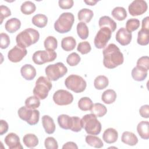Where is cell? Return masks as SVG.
<instances>
[{
	"instance_id": "cell-1",
	"label": "cell",
	"mask_w": 149,
	"mask_h": 149,
	"mask_svg": "<svg viewBox=\"0 0 149 149\" xmlns=\"http://www.w3.org/2000/svg\"><path fill=\"white\" fill-rule=\"evenodd\" d=\"M103 64L108 69H113L123 63V55L115 44H109L103 50Z\"/></svg>"
},
{
	"instance_id": "cell-2",
	"label": "cell",
	"mask_w": 149,
	"mask_h": 149,
	"mask_svg": "<svg viewBox=\"0 0 149 149\" xmlns=\"http://www.w3.org/2000/svg\"><path fill=\"white\" fill-rule=\"evenodd\" d=\"M40 38V34L37 30L32 28H28L20 32L16 37L17 45L26 48L36 43Z\"/></svg>"
},
{
	"instance_id": "cell-3",
	"label": "cell",
	"mask_w": 149,
	"mask_h": 149,
	"mask_svg": "<svg viewBox=\"0 0 149 149\" xmlns=\"http://www.w3.org/2000/svg\"><path fill=\"white\" fill-rule=\"evenodd\" d=\"M82 127L86 133L91 135H98L101 130V124L97 119V116L93 113L87 114L81 119Z\"/></svg>"
},
{
	"instance_id": "cell-4",
	"label": "cell",
	"mask_w": 149,
	"mask_h": 149,
	"mask_svg": "<svg viewBox=\"0 0 149 149\" xmlns=\"http://www.w3.org/2000/svg\"><path fill=\"white\" fill-rule=\"evenodd\" d=\"M74 21V17L72 13H62L55 22L54 29L59 33H68L72 29Z\"/></svg>"
},
{
	"instance_id": "cell-5",
	"label": "cell",
	"mask_w": 149,
	"mask_h": 149,
	"mask_svg": "<svg viewBox=\"0 0 149 149\" xmlns=\"http://www.w3.org/2000/svg\"><path fill=\"white\" fill-rule=\"evenodd\" d=\"M52 87L51 80L46 77H39L36 82V86L33 89V94L41 100H44L48 95L49 91Z\"/></svg>"
},
{
	"instance_id": "cell-6",
	"label": "cell",
	"mask_w": 149,
	"mask_h": 149,
	"mask_svg": "<svg viewBox=\"0 0 149 149\" xmlns=\"http://www.w3.org/2000/svg\"><path fill=\"white\" fill-rule=\"evenodd\" d=\"M65 84L67 88L76 93L84 91L87 86L85 80L82 77L76 74L69 76L65 80Z\"/></svg>"
},
{
	"instance_id": "cell-7",
	"label": "cell",
	"mask_w": 149,
	"mask_h": 149,
	"mask_svg": "<svg viewBox=\"0 0 149 149\" xmlns=\"http://www.w3.org/2000/svg\"><path fill=\"white\" fill-rule=\"evenodd\" d=\"M47 77L51 81H56L68 72V68L62 62L48 65L45 70Z\"/></svg>"
},
{
	"instance_id": "cell-8",
	"label": "cell",
	"mask_w": 149,
	"mask_h": 149,
	"mask_svg": "<svg viewBox=\"0 0 149 149\" xmlns=\"http://www.w3.org/2000/svg\"><path fill=\"white\" fill-rule=\"evenodd\" d=\"M17 113L21 119L30 125H35L38 122L40 112L37 109H31L23 106L19 109Z\"/></svg>"
},
{
	"instance_id": "cell-9",
	"label": "cell",
	"mask_w": 149,
	"mask_h": 149,
	"mask_svg": "<svg viewBox=\"0 0 149 149\" xmlns=\"http://www.w3.org/2000/svg\"><path fill=\"white\" fill-rule=\"evenodd\" d=\"M56 53L51 50H39L35 52L32 56L33 62L37 65H42L52 62L56 58Z\"/></svg>"
},
{
	"instance_id": "cell-10",
	"label": "cell",
	"mask_w": 149,
	"mask_h": 149,
	"mask_svg": "<svg viewBox=\"0 0 149 149\" xmlns=\"http://www.w3.org/2000/svg\"><path fill=\"white\" fill-rule=\"evenodd\" d=\"M111 34L112 31L108 28H101L94 38L95 47L98 49H101L106 47L107 42L111 39Z\"/></svg>"
},
{
	"instance_id": "cell-11",
	"label": "cell",
	"mask_w": 149,
	"mask_h": 149,
	"mask_svg": "<svg viewBox=\"0 0 149 149\" xmlns=\"http://www.w3.org/2000/svg\"><path fill=\"white\" fill-rule=\"evenodd\" d=\"M53 100L58 105H67L73 101V95L65 90H58L53 95Z\"/></svg>"
},
{
	"instance_id": "cell-12",
	"label": "cell",
	"mask_w": 149,
	"mask_h": 149,
	"mask_svg": "<svg viewBox=\"0 0 149 149\" xmlns=\"http://www.w3.org/2000/svg\"><path fill=\"white\" fill-rule=\"evenodd\" d=\"M148 8L147 3L143 0H134L129 6V13L133 16H139L145 13Z\"/></svg>"
},
{
	"instance_id": "cell-13",
	"label": "cell",
	"mask_w": 149,
	"mask_h": 149,
	"mask_svg": "<svg viewBox=\"0 0 149 149\" xmlns=\"http://www.w3.org/2000/svg\"><path fill=\"white\" fill-rule=\"evenodd\" d=\"M27 51L26 48H22L17 45H15L8 53L9 60L14 63L20 62L27 54Z\"/></svg>"
},
{
	"instance_id": "cell-14",
	"label": "cell",
	"mask_w": 149,
	"mask_h": 149,
	"mask_svg": "<svg viewBox=\"0 0 149 149\" xmlns=\"http://www.w3.org/2000/svg\"><path fill=\"white\" fill-rule=\"evenodd\" d=\"M116 40L120 45L125 46L130 44L132 38L131 32L127 31L126 28L121 27L116 32L115 36Z\"/></svg>"
},
{
	"instance_id": "cell-15",
	"label": "cell",
	"mask_w": 149,
	"mask_h": 149,
	"mask_svg": "<svg viewBox=\"0 0 149 149\" xmlns=\"http://www.w3.org/2000/svg\"><path fill=\"white\" fill-rule=\"evenodd\" d=\"M5 143L10 149H22L19 137L14 133H9L5 138Z\"/></svg>"
},
{
	"instance_id": "cell-16",
	"label": "cell",
	"mask_w": 149,
	"mask_h": 149,
	"mask_svg": "<svg viewBox=\"0 0 149 149\" xmlns=\"http://www.w3.org/2000/svg\"><path fill=\"white\" fill-rule=\"evenodd\" d=\"M20 73L22 77L27 80H33L36 76L35 68L30 64H26L20 69Z\"/></svg>"
},
{
	"instance_id": "cell-17",
	"label": "cell",
	"mask_w": 149,
	"mask_h": 149,
	"mask_svg": "<svg viewBox=\"0 0 149 149\" xmlns=\"http://www.w3.org/2000/svg\"><path fill=\"white\" fill-rule=\"evenodd\" d=\"M118 138V133L113 128H108L106 129L102 134L104 141L108 144H112L116 142Z\"/></svg>"
},
{
	"instance_id": "cell-18",
	"label": "cell",
	"mask_w": 149,
	"mask_h": 149,
	"mask_svg": "<svg viewBox=\"0 0 149 149\" xmlns=\"http://www.w3.org/2000/svg\"><path fill=\"white\" fill-rule=\"evenodd\" d=\"M98 24L100 28H108L112 32H113L117 27L116 22L108 16H103L101 17L98 21Z\"/></svg>"
},
{
	"instance_id": "cell-19",
	"label": "cell",
	"mask_w": 149,
	"mask_h": 149,
	"mask_svg": "<svg viewBox=\"0 0 149 149\" xmlns=\"http://www.w3.org/2000/svg\"><path fill=\"white\" fill-rule=\"evenodd\" d=\"M42 123L45 131L48 134H52L55 130V124L53 119L48 115H45L42 117Z\"/></svg>"
},
{
	"instance_id": "cell-20",
	"label": "cell",
	"mask_w": 149,
	"mask_h": 149,
	"mask_svg": "<svg viewBox=\"0 0 149 149\" xmlns=\"http://www.w3.org/2000/svg\"><path fill=\"white\" fill-rule=\"evenodd\" d=\"M147 72L148 70H147L146 69L136 66V67L133 68L132 70V76L134 80L141 81L147 77Z\"/></svg>"
},
{
	"instance_id": "cell-21",
	"label": "cell",
	"mask_w": 149,
	"mask_h": 149,
	"mask_svg": "<svg viewBox=\"0 0 149 149\" xmlns=\"http://www.w3.org/2000/svg\"><path fill=\"white\" fill-rule=\"evenodd\" d=\"M21 26V22L19 19L13 17L6 21L5 24V28L7 31L10 33H13L17 31Z\"/></svg>"
},
{
	"instance_id": "cell-22",
	"label": "cell",
	"mask_w": 149,
	"mask_h": 149,
	"mask_svg": "<svg viewBox=\"0 0 149 149\" xmlns=\"http://www.w3.org/2000/svg\"><path fill=\"white\" fill-rule=\"evenodd\" d=\"M137 131L143 139H149V122L148 121H141L137 126Z\"/></svg>"
},
{
	"instance_id": "cell-23",
	"label": "cell",
	"mask_w": 149,
	"mask_h": 149,
	"mask_svg": "<svg viewBox=\"0 0 149 149\" xmlns=\"http://www.w3.org/2000/svg\"><path fill=\"white\" fill-rule=\"evenodd\" d=\"M121 141L126 144L133 146L138 143V139L133 133L126 131L122 134Z\"/></svg>"
},
{
	"instance_id": "cell-24",
	"label": "cell",
	"mask_w": 149,
	"mask_h": 149,
	"mask_svg": "<svg viewBox=\"0 0 149 149\" xmlns=\"http://www.w3.org/2000/svg\"><path fill=\"white\" fill-rule=\"evenodd\" d=\"M58 123L61 128L66 130L70 129L73 123L72 116L65 114L60 115L58 117Z\"/></svg>"
},
{
	"instance_id": "cell-25",
	"label": "cell",
	"mask_w": 149,
	"mask_h": 149,
	"mask_svg": "<svg viewBox=\"0 0 149 149\" xmlns=\"http://www.w3.org/2000/svg\"><path fill=\"white\" fill-rule=\"evenodd\" d=\"M76 45V40L72 36L64 37L61 41V47L65 51H72L74 49Z\"/></svg>"
},
{
	"instance_id": "cell-26",
	"label": "cell",
	"mask_w": 149,
	"mask_h": 149,
	"mask_svg": "<svg viewBox=\"0 0 149 149\" xmlns=\"http://www.w3.org/2000/svg\"><path fill=\"white\" fill-rule=\"evenodd\" d=\"M24 144L29 148H33L38 144V137L32 133L26 134L23 138Z\"/></svg>"
},
{
	"instance_id": "cell-27",
	"label": "cell",
	"mask_w": 149,
	"mask_h": 149,
	"mask_svg": "<svg viewBox=\"0 0 149 149\" xmlns=\"http://www.w3.org/2000/svg\"><path fill=\"white\" fill-rule=\"evenodd\" d=\"M116 96V93L113 90L108 89L103 92L101 95V100L104 103L111 104L115 102Z\"/></svg>"
},
{
	"instance_id": "cell-28",
	"label": "cell",
	"mask_w": 149,
	"mask_h": 149,
	"mask_svg": "<svg viewBox=\"0 0 149 149\" xmlns=\"http://www.w3.org/2000/svg\"><path fill=\"white\" fill-rule=\"evenodd\" d=\"M93 12L87 8H83L78 12V19L84 23H88L93 17Z\"/></svg>"
},
{
	"instance_id": "cell-29",
	"label": "cell",
	"mask_w": 149,
	"mask_h": 149,
	"mask_svg": "<svg viewBox=\"0 0 149 149\" xmlns=\"http://www.w3.org/2000/svg\"><path fill=\"white\" fill-rule=\"evenodd\" d=\"M32 23L39 28H43L44 27L48 22V18L47 17L43 14H37L34 15L31 20Z\"/></svg>"
},
{
	"instance_id": "cell-30",
	"label": "cell",
	"mask_w": 149,
	"mask_h": 149,
	"mask_svg": "<svg viewBox=\"0 0 149 149\" xmlns=\"http://www.w3.org/2000/svg\"><path fill=\"white\" fill-rule=\"evenodd\" d=\"M90 111L91 113L99 118L104 116L107 112L106 107L101 103H95L93 104Z\"/></svg>"
},
{
	"instance_id": "cell-31",
	"label": "cell",
	"mask_w": 149,
	"mask_h": 149,
	"mask_svg": "<svg viewBox=\"0 0 149 149\" xmlns=\"http://www.w3.org/2000/svg\"><path fill=\"white\" fill-rule=\"evenodd\" d=\"M108 79L104 75L98 76L94 81V87L97 90H102L106 88L108 86Z\"/></svg>"
},
{
	"instance_id": "cell-32",
	"label": "cell",
	"mask_w": 149,
	"mask_h": 149,
	"mask_svg": "<svg viewBox=\"0 0 149 149\" xmlns=\"http://www.w3.org/2000/svg\"><path fill=\"white\" fill-rule=\"evenodd\" d=\"M137 42L140 45H147L149 43V30H141L138 32Z\"/></svg>"
},
{
	"instance_id": "cell-33",
	"label": "cell",
	"mask_w": 149,
	"mask_h": 149,
	"mask_svg": "<svg viewBox=\"0 0 149 149\" xmlns=\"http://www.w3.org/2000/svg\"><path fill=\"white\" fill-rule=\"evenodd\" d=\"M86 142L90 146L95 148H101L103 147L104 144L100 138L94 135H88L86 137Z\"/></svg>"
},
{
	"instance_id": "cell-34",
	"label": "cell",
	"mask_w": 149,
	"mask_h": 149,
	"mask_svg": "<svg viewBox=\"0 0 149 149\" xmlns=\"http://www.w3.org/2000/svg\"><path fill=\"white\" fill-rule=\"evenodd\" d=\"M112 16L119 21H122L127 17V12L126 9L121 6L115 7L112 11Z\"/></svg>"
},
{
	"instance_id": "cell-35",
	"label": "cell",
	"mask_w": 149,
	"mask_h": 149,
	"mask_svg": "<svg viewBox=\"0 0 149 149\" xmlns=\"http://www.w3.org/2000/svg\"><path fill=\"white\" fill-rule=\"evenodd\" d=\"M36 9V5L31 1H28L24 2L21 6L20 10L24 15H31L35 12Z\"/></svg>"
},
{
	"instance_id": "cell-36",
	"label": "cell",
	"mask_w": 149,
	"mask_h": 149,
	"mask_svg": "<svg viewBox=\"0 0 149 149\" xmlns=\"http://www.w3.org/2000/svg\"><path fill=\"white\" fill-rule=\"evenodd\" d=\"M77 33L79 37L82 40H86L88 37L89 31L86 24L84 22H79L77 25Z\"/></svg>"
},
{
	"instance_id": "cell-37",
	"label": "cell",
	"mask_w": 149,
	"mask_h": 149,
	"mask_svg": "<svg viewBox=\"0 0 149 149\" xmlns=\"http://www.w3.org/2000/svg\"><path fill=\"white\" fill-rule=\"evenodd\" d=\"M93 105L92 100L87 97L81 98L78 101V107L83 111L90 110Z\"/></svg>"
},
{
	"instance_id": "cell-38",
	"label": "cell",
	"mask_w": 149,
	"mask_h": 149,
	"mask_svg": "<svg viewBox=\"0 0 149 149\" xmlns=\"http://www.w3.org/2000/svg\"><path fill=\"white\" fill-rule=\"evenodd\" d=\"M40 105V98L36 95L28 97L25 101V106L31 109H36Z\"/></svg>"
},
{
	"instance_id": "cell-39",
	"label": "cell",
	"mask_w": 149,
	"mask_h": 149,
	"mask_svg": "<svg viewBox=\"0 0 149 149\" xmlns=\"http://www.w3.org/2000/svg\"><path fill=\"white\" fill-rule=\"evenodd\" d=\"M44 45L45 49L54 51L56 49L58 46L57 40L53 36H48L45 38Z\"/></svg>"
},
{
	"instance_id": "cell-40",
	"label": "cell",
	"mask_w": 149,
	"mask_h": 149,
	"mask_svg": "<svg viewBox=\"0 0 149 149\" xmlns=\"http://www.w3.org/2000/svg\"><path fill=\"white\" fill-rule=\"evenodd\" d=\"M140 26V21L137 19L132 18L127 20L126 23V29L129 32L136 30Z\"/></svg>"
},
{
	"instance_id": "cell-41",
	"label": "cell",
	"mask_w": 149,
	"mask_h": 149,
	"mask_svg": "<svg viewBox=\"0 0 149 149\" xmlns=\"http://www.w3.org/2000/svg\"><path fill=\"white\" fill-rule=\"evenodd\" d=\"M80 56L76 52L71 53L66 58V62L70 66H76L80 62Z\"/></svg>"
},
{
	"instance_id": "cell-42",
	"label": "cell",
	"mask_w": 149,
	"mask_h": 149,
	"mask_svg": "<svg viewBox=\"0 0 149 149\" xmlns=\"http://www.w3.org/2000/svg\"><path fill=\"white\" fill-rule=\"evenodd\" d=\"M91 49V45L88 41L80 42L77 47V50L81 54H87L90 52Z\"/></svg>"
},
{
	"instance_id": "cell-43",
	"label": "cell",
	"mask_w": 149,
	"mask_h": 149,
	"mask_svg": "<svg viewBox=\"0 0 149 149\" xmlns=\"http://www.w3.org/2000/svg\"><path fill=\"white\" fill-rule=\"evenodd\" d=\"M45 147L47 149H58V144L56 140L52 137H48L44 141Z\"/></svg>"
},
{
	"instance_id": "cell-44",
	"label": "cell",
	"mask_w": 149,
	"mask_h": 149,
	"mask_svg": "<svg viewBox=\"0 0 149 149\" xmlns=\"http://www.w3.org/2000/svg\"><path fill=\"white\" fill-rule=\"evenodd\" d=\"M73 119V123L70 130L74 132H80L82 127L81 122L80 118L77 116H72Z\"/></svg>"
},
{
	"instance_id": "cell-45",
	"label": "cell",
	"mask_w": 149,
	"mask_h": 149,
	"mask_svg": "<svg viewBox=\"0 0 149 149\" xmlns=\"http://www.w3.org/2000/svg\"><path fill=\"white\" fill-rule=\"evenodd\" d=\"M1 44L0 47L1 49H5L8 47L10 44V38L9 36L4 33H1L0 34Z\"/></svg>"
},
{
	"instance_id": "cell-46",
	"label": "cell",
	"mask_w": 149,
	"mask_h": 149,
	"mask_svg": "<svg viewBox=\"0 0 149 149\" xmlns=\"http://www.w3.org/2000/svg\"><path fill=\"white\" fill-rule=\"evenodd\" d=\"M0 12H1V15H0V19H1V24L2 23L3 20L10 16L11 15V11L10 9L5 5H1L0 6Z\"/></svg>"
},
{
	"instance_id": "cell-47",
	"label": "cell",
	"mask_w": 149,
	"mask_h": 149,
	"mask_svg": "<svg viewBox=\"0 0 149 149\" xmlns=\"http://www.w3.org/2000/svg\"><path fill=\"white\" fill-rule=\"evenodd\" d=\"M137 66L142 67L147 70L149 69V58L148 56L140 57L137 61Z\"/></svg>"
},
{
	"instance_id": "cell-48",
	"label": "cell",
	"mask_w": 149,
	"mask_h": 149,
	"mask_svg": "<svg viewBox=\"0 0 149 149\" xmlns=\"http://www.w3.org/2000/svg\"><path fill=\"white\" fill-rule=\"evenodd\" d=\"M73 0H59L58 1L59 6L62 9H69L73 5Z\"/></svg>"
},
{
	"instance_id": "cell-49",
	"label": "cell",
	"mask_w": 149,
	"mask_h": 149,
	"mask_svg": "<svg viewBox=\"0 0 149 149\" xmlns=\"http://www.w3.org/2000/svg\"><path fill=\"white\" fill-rule=\"evenodd\" d=\"M139 113L141 117L148 118L149 117V105H144L141 106L139 109Z\"/></svg>"
},
{
	"instance_id": "cell-50",
	"label": "cell",
	"mask_w": 149,
	"mask_h": 149,
	"mask_svg": "<svg viewBox=\"0 0 149 149\" xmlns=\"http://www.w3.org/2000/svg\"><path fill=\"white\" fill-rule=\"evenodd\" d=\"M9 128V126L8 123L4 120L1 119L0 120V135H3L8 132Z\"/></svg>"
},
{
	"instance_id": "cell-51",
	"label": "cell",
	"mask_w": 149,
	"mask_h": 149,
	"mask_svg": "<svg viewBox=\"0 0 149 149\" xmlns=\"http://www.w3.org/2000/svg\"><path fill=\"white\" fill-rule=\"evenodd\" d=\"M141 29L144 30H149V17L147 16L142 20Z\"/></svg>"
},
{
	"instance_id": "cell-52",
	"label": "cell",
	"mask_w": 149,
	"mask_h": 149,
	"mask_svg": "<svg viewBox=\"0 0 149 149\" xmlns=\"http://www.w3.org/2000/svg\"><path fill=\"white\" fill-rule=\"evenodd\" d=\"M62 148L65 149V148H76L77 149L78 147L76 145V144L74 142L72 141H69L66 143L65 144H64V145L62 146Z\"/></svg>"
},
{
	"instance_id": "cell-53",
	"label": "cell",
	"mask_w": 149,
	"mask_h": 149,
	"mask_svg": "<svg viewBox=\"0 0 149 149\" xmlns=\"http://www.w3.org/2000/svg\"><path fill=\"white\" fill-rule=\"evenodd\" d=\"M84 2L88 5H90V6H93V5H95L96 4V3L98 2V1H84Z\"/></svg>"
}]
</instances>
